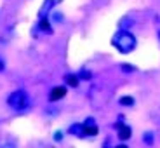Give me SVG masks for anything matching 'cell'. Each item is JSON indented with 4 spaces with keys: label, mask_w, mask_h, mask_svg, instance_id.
<instances>
[{
    "label": "cell",
    "mask_w": 160,
    "mask_h": 148,
    "mask_svg": "<svg viewBox=\"0 0 160 148\" xmlns=\"http://www.w3.org/2000/svg\"><path fill=\"white\" fill-rule=\"evenodd\" d=\"M64 94H66V87H63V85L54 87L51 91V100L52 101H58V100H61V98H64Z\"/></svg>",
    "instance_id": "cell-1"
},
{
    "label": "cell",
    "mask_w": 160,
    "mask_h": 148,
    "mask_svg": "<svg viewBox=\"0 0 160 148\" xmlns=\"http://www.w3.org/2000/svg\"><path fill=\"white\" fill-rule=\"evenodd\" d=\"M66 80H68V84H72L73 87H75V85L78 84V80H77V77H73V75H70V77H68V79H66Z\"/></svg>",
    "instance_id": "cell-2"
},
{
    "label": "cell",
    "mask_w": 160,
    "mask_h": 148,
    "mask_svg": "<svg viewBox=\"0 0 160 148\" xmlns=\"http://www.w3.org/2000/svg\"><path fill=\"white\" fill-rule=\"evenodd\" d=\"M122 103H132V100H131V98H124V100H122Z\"/></svg>",
    "instance_id": "cell-4"
},
{
    "label": "cell",
    "mask_w": 160,
    "mask_h": 148,
    "mask_svg": "<svg viewBox=\"0 0 160 148\" xmlns=\"http://www.w3.org/2000/svg\"><path fill=\"white\" fill-rule=\"evenodd\" d=\"M129 134H131V131H129V129H122V131H120V138H122V140L129 138Z\"/></svg>",
    "instance_id": "cell-3"
}]
</instances>
